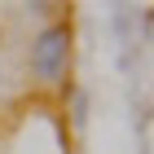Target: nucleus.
I'll return each instance as SVG.
<instances>
[{"mask_svg":"<svg viewBox=\"0 0 154 154\" xmlns=\"http://www.w3.org/2000/svg\"><path fill=\"white\" fill-rule=\"evenodd\" d=\"M71 40H75V31H71L66 18L40 26V35L31 40V53H26L31 75H35L40 84H57L62 75H66V66H71Z\"/></svg>","mask_w":154,"mask_h":154,"instance_id":"1","label":"nucleus"},{"mask_svg":"<svg viewBox=\"0 0 154 154\" xmlns=\"http://www.w3.org/2000/svg\"><path fill=\"white\" fill-rule=\"evenodd\" d=\"M0 79H5V71H0Z\"/></svg>","mask_w":154,"mask_h":154,"instance_id":"2","label":"nucleus"}]
</instances>
